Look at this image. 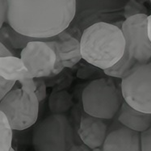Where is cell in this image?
I'll return each instance as SVG.
<instances>
[{"label": "cell", "instance_id": "ffe728a7", "mask_svg": "<svg viewBox=\"0 0 151 151\" xmlns=\"http://www.w3.org/2000/svg\"><path fill=\"white\" fill-rule=\"evenodd\" d=\"M141 151H151V125L148 129L140 133Z\"/></svg>", "mask_w": 151, "mask_h": 151}, {"label": "cell", "instance_id": "484cf974", "mask_svg": "<svg viewBox=\"0 0 151 151\" xmlns=\"http://www.w3.org/2000/svg\"><path fill=\"white\" fill-rule=\"evenodd\" d=\"M9 151H16V150H14V149H13L12 147H11V149H10V150H9Z\"/></svg>", "mask_w": 151, "mask_h": 151}, {"label": "cell", "instance_id": "52a82bcc", "mask_svg": "<svg viewBox=\"0 0 151 151\" xmlns=\"http://www.w3.org/2000/svg\"><path fill=\"white\" fill-rule=\"evenodd\" d=\"M124 101L130 107L151 114V60L137 63L121 78Z\"/></svg>", "mask_w": 151, "mask_h": 151}, {"label": "cell", "instance_id": "d4e9b609", "mask_svg": "<svg viewBox=\"0 0 151 151\" xmlns=\"http://www.w3.org/2000/svg\"><path fill=\"white\" fill-rule=\"evenodd\" d=\"M137 1H138V2H140V3H145V2L149 1V0H137Z\"/></svg>", "mask_w": 151, "mask_h": 151}, {"label": "cell", "instance_id": "2e32d148", "mask_svg": "<svg viewBox=\"0 0 151 151\" xmlns=\"http://www.w3.org/2000/svg\"><path fill=\"white\" fill-rule=\"evenodd\" d=\"M12 131L6 116L0 110V151H9L11 149Z\"/></svg>", "mask_w": 151, "mask_h": 151}, {"label": "cell", "instance_id": "ba28073f", "mask_svg": "<svg viewBox=\"0 0 151 151\" xmlns=\"http://www.w3.org/2000/svg\"><path fill=\"white\" fill-rule=\"evenodd\" d=\"M20 59L32 78L50 77L54 69L55 52L46 41L28 42L20 52Z\"/></svg>", "mask_w": 151, "mask_h": 151}, {"label": "cell", "instance_id": "ac0fdd59", "mask_svg": "<svg viewBox=\"0 0 151 151\" xmlns=\"http://www.w3.org/2000/svg\"><path fill=\"white\" fill-rule=\"evenodd\" d=\"M0 56L14 55L3 45V44L0 43ZM15 84H16V82H14V81H7L0 78V101L10 90L12 89Z\"/></svg>", "mask_w": 151, "mask_h": 151}, {"label": "cell", "instance_id": "d6986e66", "mask_svg": "<svg viewBox=\"0 0 151 151\" xmlns=\"http://www.w3.org/2000/svg\"><path fill=\"white\" fill-rule=\"evenodd\" d=\"M33 81L34 85H35L34 93L40 103V102L43 101L46 97V84L45 83V81L41 79V78H33Z\"/></svg>", "mask_w": 151, "mask_h": 151}, {"label": "cell", "instance_id": "603a6c76", "mask_svg": "<svg viewBox=\"0 0 151 151\" xmlns=\"http://www.w3.org/2000/svg\"><path fill=\"white\" fill-rule=\"evenodd\" d=\"M147 34L151 42V14L147 16Z\"/></svg>", "mask_w": 151, "mask_h": 151}, {"label": "cell", "instance_id": "30bf717a", "mask_svg": "<svg viewBox=\"0 0 151 151\" xmlns=\"http://www.w3.org/2000/svg\"><path fill=\"white\" fill-rule=\"evenodd\" d=\"M102 149L103 151H141L140 133L121 124L107 134Z\"/></svg>", "mask_w": 151, "mask_h": 151}, {"label": "cell", "instance_id": "cb8c5ba5", "mask_svg": "<svg viewBox=\"0 0 151 151\" xmlns=\"http://www.w3.org/2000/svg\"><path fill=\"white\" fill-rule=\"evenodd\" d=\"M91 151H103V149L101 147H97V148L93 149Z\"/></svg>", "mask_w": 151, "mask_h": 151}, {"label": "cell", "instance_id": "9a60e30c", "mask_svg": "<svg viewBox=\"0 0 151 151\" xmlns=\"http://www.w3.org/2000/svg\"><path fill=\"white\" fill-rule=\"evenodd\" d=\"M73 104L71 96L65 91L52 93L49 99V106L52 114H64Z\"/></svg>", "mask_w": 151, "mask_h": 151}, {"label": "cell", "instance_id": "5b68a950", "mask_svg": "<svg viewBox=\"0 0 151 151\" xmlns=\"http://www.w3.org/2000/svg\"><path fill=\"white\" fill-rule=\"evenodd\" d=\"M85 113L103 120H111L120 110L124 102L120 86L112 77L91 82L82 94Z\"/></svg>", "mask_w": 151, "mask_h": 151}, {"label": "cell", "instance_id": "6da1fadb", "mask_svg": "<svg viewBox=\"0 0 151 151\" xmlns=\"http://www.w3.org/2000/svg\"><path fill=\"white\" fill-rule=\"evenodd\" d=\"M7 24L19 33L50 38L70 26L76 0H6Z\"/></svg>", "mask_w": 151, "mask_h": 151}, {"label": "cell", "instance_id": "7c38bea8", "mask_svg": "<svg viewBox=\"0 0 151 151\" xmlns=\"http://www.w3.org/2000/svg\"><path fill=\"white\" fill-rule=\"evenodd\" d=\"M128 0H76L75 17L84 16L88 18L110 14L124 9Z\"/></svg>", "mask_w": 151, "mask_h": 151}, {"label": "cell", "instance_id": "8fae6325", "mask_svg": "<svg viewBox=\"0 0 151 151\" xmlns=\"http://www.w3.org/2000/svg\"><path fill=\"white\" fill-rule=\"evenodd\" d=\"M78 134L84 145L91 150L101 147L108 134V125L103 119L83 115L81 118Z\"/></svg>", "mask_w": 151, "mask_h": 151}, {"label": "cell", "instance_id": "277c9868", "mask_svg": "<svg viewBox=\"0 0 151 151\" xmlns=\"http://www.w3.org/2000/svg\"><path fill=\"white\" fill-rule=\"evenodd\" d=\"M21 87L10 90L0 101V110L12 130L27 129L36 124L39 115V101L34 93L33 78L19 81Z\"/></svg>", "mask_w": 151, "mask_h": 151}, {"label": "cell", "instance_id": "e0dca14e", "mask_svg": "<svg viewBox=\"0 0 151 151\" xmlns=\"http://www.w3.org/2000/svg\"><path fill=\"white\" fill-rule=\"evenodd\" d=\"M140 14L148 16V10L144 3H140L137 0H128L124 6V17L127 19Z\"/></svg>", "mask_w": 151, "mask_h": 151}, {"label": "cell", "instance_id": "8992f818", "mask_svg": "<svg viewBox=\"0 0 151 151\" xmlns=\"http://www.w3.org/2000/svg\"><path fill=\"white\" fill-rule=\"evenodd\" d=\"M35 151H70L74 144V134L64 114H52L35 127L32 133Z\"/></svg>", "mask_w": 151, "mask_h": 151}, {"label": "cell", "instance_id": "4fadbf2b", "mask_svg": "<svg viewBox=\"0 0 151 151\" xmlns=\"http://www.w3.org/2000/svg\"><path fill=\"white\" fill-rule=\"evenodd\" d=\"M118 121L128 129L142 133L151 125V114L137 111L124 101L119 110Z\"/></svg>", "mask_w": 151, "mask_h": 151}, {"label": "cell", "instance_id": "4316f807", "mask_svg": "<svg viewBox=\"0 0 151 151\" xmlns=\"http://www.w3.org/2000/svg\"><path fill=\"white\" fill-rule=\"evenodd\" d=\"M149 1H150V3H151V0H149Z\"/></svg>", "mask_w": 151, "mask_h": 151}, {"label": "cell", "instance_id": "7402d4cb", "mask_svg": "<svg viewBox=\"0 0 151 151\" xmlns=\"http://www.w3.org/2000/svg\"><path fill=\"white\" fill-rule=\"evenodd\" d=\"M70 151H91V150L87 147L86 145H74L71 149L70 150Z\"/></svg>", "mask_w": 151, "mask_h": 151}, {"label": "cell", "instance_id": "44dd1931", "mask_svg": "<svg viewBox=\"0 0 151 151\" xmlns=\"http://www.w3.org/2000/svg\"><path fill=\"white\" fill-rule=\"evenodd\" d=\"M6 12H7V3L6 0H0V28L6 21Z\"/></svg>", "mask_w": 151, "mask_h": 151}, {"label": "cell", "instance_id": "9c48e42d", "mask_svg": "<svg viewBox=\"0 0 151 151\" xmlns=\"http://www.w3.org/2000/svg\"><path fill=\"white\" fill-rule=\"evenodd\" d=\"M56 55L54 69L50 76L60 74L64 68H72L82 59L80 52V38L71 33V29L66 28L55 36V39L46 41Z\"/></svg>", "mask_w": 151, "mask_h": 151}, {"label": "cell", "instance_id": "5bb4252c", "mask_svg": "<svg viewBox=\"0 0 151 151\" xmlns=\"http://www.w3.org/2000/svg\"><path fill=\"white\" fill-rule=\"evenodd\" d=\"M0 78L7 81L19 82L32 77L21 59L16 56H0Z\"/></svg>", "mask_w": 151, "mask_h": 151}, {"label": "cell", "instance_id": "3957f363", "mask_svg": "<svg viewBox=\"0 0 151 151\" xmlns=\"http://www.w3.org/2000/svg\"><path fill=\"white\" fill-rule=\"evenodd\" d=\"M147 15L140 14L125 19L121 25L125 46L122 58L104 70L109 77L121 78L137 63L151 60V42L147 34Z\"/></svg>", "mask_w": 151, "mask_h": 151}, {"label": "cell", "instance_id": "7a4b0ae2", "mask_svg": "<svg viewBox=\"0 0 151 151\" xmlns=\"http://www.w3.org/2000/svg\"><path fill=\"white\" fill-rule=\"evenodd\" d=\"M121 28L108 22H97L83 30L80 37L82 58L103 70L111 67L124 52Z\"/></svg>", "mask_w": 151, "mask_h": 151}]
</instances>
